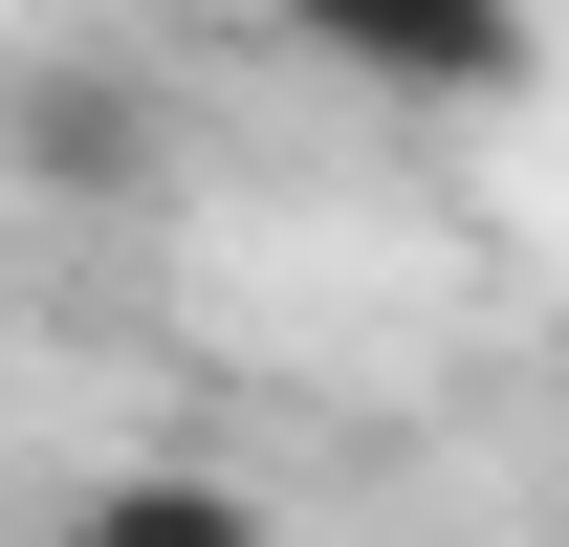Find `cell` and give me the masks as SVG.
<instances>
[{
	"label": "cell",
	"instance_id": "obj_1",
	"mask_svg": "<svg viewBox=\"0 0 569 547\" xmlns=\"http://www.w3.org/2000/svg\"><path fill=\"white\" fill-rule=\"evenodd\" d=\"M0 198H44V219L176 198V88L132 44H0Z\"/></svg>",
	"mask_w": 569,
	"mask_h": 547
},
{
	"label": "cell",
	"instance_id": "obj_2",
	"mask_svg": "<svg viewBox=\"0 0 569 547\" xmlns=\"http://www.w3.org/2000/svg\"><path fill=\"white\" fill-rule=\"evenodd\" d=\"M284 44H329L351 88H395V110H503V88L548 67L526 44V0H263Z\"/></svg>",
	"mask_w": 569,
	"mask_h": 547
},
{
	"label": "cell",
	"instance_id": "obj_3",
	"mask_svg": "<svg viewBox=\"0 0 569 547\" xmlns=\"http://www.w3.org/2000/svg\"><path fill=\"white\" fill-rule=\"evenodd\" d=\"M67 547H284V526L241 460H110V481H67Z\"/></svg>",
	"mask_w": 569,
	"mask_h": 547
}]
</instances>
